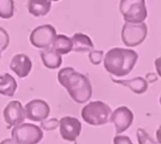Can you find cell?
I'll list each match as a JSON object with an SVG mask.
<instances>
[{
    "instance_id": "obj_1",
    "label": "cell",
    "mask_w": 161,
    "mask_h": 144,
    "mask_svg": "<svg viewBox=\"0 0 161 144\" xmlns=\"http://www.w3.org/2000/svg\"><path fill=\"white\" fill-rule=\"evenodd\" d=\"M58 80L76 104H86L92 98L93 88L91 80L86 75L78 73L72 67L60 69L58 73Z\"/></svg>"
},
{
    "instance_id": "obj_2",
    "label": "cell",
    "mask_w": 161,
    "mask_h": 144,
    "mask_svg": "<svg viewBox=\"0 0 161 144\" xmlns=\"http://www.w3.org/2000/svg\"><path fill=\"white\" fill-rule=\"evenodd\" d=\"M138 61V53L131 49L114 47L104 56V68L108 74L116 77H124L135 68Z\"/></svg>"
},
{
    "instance_id": "obj_3",
    "label": "cell",
    "mask_w": 161,
    "mask_h": 144,
    "mask_svg": "<svg viewBox=\"0 0 161 144\" xmlns=\"http://www.w3.org/2000/svg\"><path fill=\"white\" fill-rule=\"evenodd\" d=\"M82 119L90 125H104L110 121L112 109L103 101H91L80 111Z\"/></svg>"
},
{
    "instance_id": "obj_4",
    "label": "cell",
    "mask_w": 161,
    "mask_h": 144,
    "mask_svg": "<svg viewBox=\"0 0 161 144\" xmlns=\"http://www.w3.org/2000/svg\"><path fill=\"white\" fill-rule=\"evenodd\" d=\"M119 11L128 23H142L148 16L146 0H120Z\"/></svg>"
},
{
    "instance_id": "obj_5",
    "label": "cell",
    "mask_w": 161,
    "mask_h": 144,
    "mask_svg": "<svg viewBox=\"0 0 161 144\" xmlns=\"http://www.w3.org/2000/svg\"><path fill=\"white\" fill-rule=\"evenodd\" d=\"M11 139L17 144H38L43 139V130L33 123H21L11 130Z\"/></svg>"
},
{
    "instance_id": "obj_6",
    "label": "cell",
    "mask_w": 161,
    "mask_h": 144,
    "mask_svg": "<svg viewBox=\"0 0 161 144\" xmlns=\"http://www.w3.org/2000/svg\"><path fill=\"white\" fill-rule=\"evenodd\" d=\"M148 34V28L145 22L128 23L125 22L121 29V41L125 46L135 47L145 42Z\"/></svg>"
},
{
    "instance_id": "obj_7",
    "label": "cell",
    "mask_w": 161,
    "mask_h": 144,
    "mask_svg": "<svg viewBox=\"0 0 161 144\" xmlns=\"http://www.w3.org/2000/svg\"><path fill=\"white\" fill-rule=\"evenodd\" d=\"M56 36V30L51 24H43L34 28L30 33V43L36 49H49L51 47Z\"/></svg>"
},
{
    "instance_id": "obj_8",
    "label": "cell",
    "mask_w": 161,
    "mask_h": 144,
    "mask_svg": "<svg viewBox=\"0 0 161 144\" xmlns=\"http://www.w3.org/2000/svg\"><path fill=\"white\" fill-rule=\"evenodd\" d=\"M110 122L115 125L116 134H121L131 126L134 122V112L128 107L120 106L112 112Z\"/></svg>"
},
{
    "instance_id": "obj_9",
    "label": "cell",
    "mask_w": 161,
    "mask_h": 144,
    "mask_svg": "<svg viewBox=\"0 0 161 144\" xmlns=\"http://www.w3.org/2000/svg\"><path fill=\"white\" fill-rule=\"evenodd\" d=\"M25 118L34 122H42L47 119L50 115V106L42 99H33L25 106Z\"/></svg>"
},
{
    "instance_id": "obj_10",
    "label": "cell",
    "mask_w": 161,
    "mask_h": 144,
    "mask_svg": "<svg viewBox=\"0 0 161 144\" xmlns=\"http://www.w3.org/2000/svg\"><path fill=\"white\" fill-rule=\"evenodd\" d=\"M60 134L64 141L75 142L82 131V123L74 117H63L60 119Z\"/></svg>"
},
{
    "instance_id": "obj_11",
    "label": "cell",
    "mask_w": 161,
    "mask_h": 144,
    "mask_svg": "<svg viewBox=\"0 0 161 144\" xmlns=\"http://www.w3.org/2000/svg\"><path fill=\"white\" fill-rule=\"evenodd\" d=\"M25 119V107L18 100H12L3 109V120L8 124V128L16 126L23 123Z\"/></svg>"
},
{
    "instance_id": "obj_12",
    "label": "cell",
    "mask_w": 161,
    "mask_h": 144,
    "mask_svg": "<svg viewBox=\"0 0 161 144\" xmlns=\"http://www.w3.org/2000/svg\"><path fill=\"white\" fill-rule=\"evenodd\" d=\"M9 67L19 78H25L32 69V61L25 54H16L12 56Z\"/></svg>"
},
{
    "instance_id": "obj_13",
    "label": "cell",
    "mask_w": 161,
    "mask_h": 144,
    "mask_svg": "<svg viewBox=\"0 0 161 144\" xmlns=\"http://www.w3.org/2000/svg\"><path fill=\"white\" fill-rule=\"evenodd\" d=\"M112 80L117 85H121V86L128 87L130 90L134 93L137 95H141V93H145L148 90V87H149V83L146 80V78L143 77H135L131 79H126V80H120V79H115L112 78Z\"/></svg>"
},
{
    "instance_id": "obj_14",
    "label": "cell",
    "mask_w": 161,
    "mask_h": 144,
    "mask_svg": "<svg viewBox=\"0 0 161 144\" xmlns=\"http://www.w3.org/2000/svg\"><path fill=\"white\" fill-rule=\"evenodd\" d=\"M52 7L51 0H28V12L36 18L47 16Z\"/></svg>"
},
{
    "instance_id": "obj_15",
    "label": "cell",
    "mask_w": 161,
    "mask_h": 144,
    "mask_svg": "<svg viewBox=\"0 0 161 144\" xmlns=\"http://www.w3.org/2000/svg\"><path fill=\"white\" fill-rule=\"evenodd\" d=\"M40 56L44 67L49 69H56L62 65V55L56 51H54L52 47L42 50L40 52Z\"/></svg>"
},
{
    "instance_id": "obj_16",
    "label": "cell",
    "mask_w": 161,
    "mask_h": 144,
    "mask_svg": "<svg viewBox=\"0 0 161 144\" xmlns=\"http://www.w3.org/2000/svg\"><path fill=\"white\" fill-rule=\"evenodd\" d=\"M73 42V51L80 52V53H85L91 52L94 50V43L91 40L88 35L84 33H75L72 38Z\"/></svg>"
},
{
    "instance_id": "obj_17",
    "label": "cell",
    "mask_w": 161,
    "mask_h": 144,
    "mask_svg": "<svg viewBox=\"0 0 161 144\" xmlns=\"http://www.w3.org/2000/svg\"><path fill=\"white\" fill-rule=\"evenodd\" d=\"M17 88V80L10 74H3L0 76V95L6 97H14Z\"/></svg>"
},
{
    "instance_id": "obj_18",
    "label": "cell",
    "mask_w": 161,
    "mask_h": 144,
    "mask_svg": "<svg viewBox=\"0 0 161 144\" xmlns=\"http://www.w3.org/2000/svg\"><path fill=\"white\" fill-rule=\"evenodd\" d=\"M51 47L54 51L60 53L61 55H65V54H69V52L73 51V42H72V39L67 35L56 34Z\"/></svg>"
},
{
    "instance_id": "obj_19",
    "label": "cell",
    "mask_w": 161,
    "mask_h": 144,
    "mask_svg": "<svg viewBox=\"0 0 161 144\" xmlns=\"http://www.w3.org/2000/svg\"><path fill=\"white\" fill-rule=\"evenodd\" d=\"M14 16V0H0V18L9 20Z\"/></svg>"
},
{
    "instance_id": "obj_20",
    "label": "cell",
    "mask_w": 161,
    "mask_h": 144,
    "mask_svg": "<svg viewBox=\"0 0 161 144\" xmlns=\"http://www.w3.org/2000/svg\"><path fill=\"white\" fill-rule=\"evenodd\" d=\"M137 140L138 144H157V142L150 136L149 133L141 128L137 130Z\"/></svg>"
},
{
    "instance_id": "obj_21",
    "label": "cell",
    "mask_w": 161,
    "mask_h": 144,
    "mask_svg": "<svg viewBox=\"0 0 161 144\" xmlns=\"http://www.w3.org/2000/svg\"><path fill=\"white\" fill-rule=\"evenodd\" d=\"M40 125H41L40 128L45 131L55 130L56 128L60 126V120H58L56 118H51V119H47L44 121H42Z\"/></svg>"
},
{
    "instance_id": "obj_22",
    "label": "cell",
    "mask_w": 161,
    "mask_h": 144,
    "mask_svg": "<svg viewBox=\"0 0 161 144\" xmlns=\"http://www.w3.org/2000/svg\"><path fill=\"white\" fill-rule=\"evenodd\" d=\"M105 53L103 51H91L88 54V60L93 65H99L104 61Z\"/></svg>"
},
{
    "instance_id": "obj_23",
    "label": "cell",
    "mask_w": 161,
    "mask_h": 144,
    "mask_svg": "<svg viewBox=\"0 0 161 144\" xmlns=\"http://www.w3.org/2000/svg\"><path fill=\"white\" fill-rule=\"evenodd\" d=\"M9 43H10L9 34H8V32L3 28L0 27V50H1V52H3L9 46Z\"/></svg>"
},
{
    "instance_id": "obj_24",
    "label": "cell",
    "mask_w": 161,
    "mask_h": 144,
    "mask_svg": "<svg viewBox=\"0 0 161 144\" xmlns=\"http://www.w3.org/2000/svg\"><path fill=\"white\" fill-rule=\"evenodd\" d=\"M113 143L114 144H134L129 136H127V135H120V134L116 135V136L114 137Z\"/></svg>"
},
{
    "instance_id": "obj_25",
    "label": "cell",
    "mask_w": 161,
    "mask_h": 144,
    "mask_svg": "<svg viewBox=\"0 0 161 144\" xmlns=\"http://www.w3.org/2000/svg\"><path fill=\"white\" fill-rule=\"evenodd\" d=\"M145 78L148 83H154V82H157V79H158V75L154 73H147V75H146Z\"/></svg>"
},
{
    "instance_id": "obj_26",
    "label": "cell",
    "mask_w": 161,
    "mask_h": 144,
    "mask_svg": "<svg viewBox=\"0 0 161 144\" xmlns=\"http://www.w3.org/2000/svg\"><path fill=\"white\" fill-rule=\"evenodd\" d=\"M154 67H156L157 75L160 76V78H161V56L156 58V61H154Z\"/></svg>"
},
{
    "instance_id": "obj_27",
    "label": "cell",
    "mask_w": 161,
    "mask_h": 144,
    "mask_svg": "<svg viewBox=\"0 0 161 144\" xmlns=\"http://www.w3.org/2000/svg\"><path fill=\"white\" fill-rule=\"evenodd\" d=\"M156 137H157V142H158L159 144H161V125L158 128V130H157L156 132Z\"/></svg>"
},
{
    "instance_id": "obj_28",
    "label": "cell",
    "mask_w": 161,
    "mask_h": 144,
    "mask_svg": "<svg viewBox=\"0 0 161 144\" xmlns=\"http://www.w3.org/2000/svg\"><path fill=\"white\" fill-rule=\"evenodd\" d=\"M0 144H17L12 139H5L0 142Z\"/></svg>"
},
{
    "instance_id": "obj_29",
    "label": "cell",
    "mask_w": 161,
    "mask_h": 144,
    "mask_svg": "<svg viewBox=\"0 0 161 144\" xmlns=\"http://www.w3.org/2000/svg\"><path fill=\"white\" fill-rule=\"evenodd\" d=\"M51 1H54V3H56V1H60V0H51Z\"/></svg>"
},
{
    "instance_id": "obj_30",
    "label": "cell",
    "mask_w": 161,
    "mask_h": 144,
    "mask_svg": "<svg viewBox=\"0 0 161 144\" xmlns=\"http://www.w3.org/2000/svg\"><path fill=\"white\" fill-rule=\"evenodd\" d=\"M1 53H3V52H1V50H0V58H1Z\"/></svg>"
},
{
    "instance_id": "obj_31",
    "label": "cell",
    "mask_w": 161,
    "mask_h": 144,
    "mask_svg": "<svg viewBox=\"0 0 161 144\" xmlns=\"http://www.w3.org/2000/svg\"><path fill=\"white\" fill-rule=\"evenodd\" d=\"M159 101H160V104H161V96H160V99H159Z\"/></svg>"
}]
</instances>
